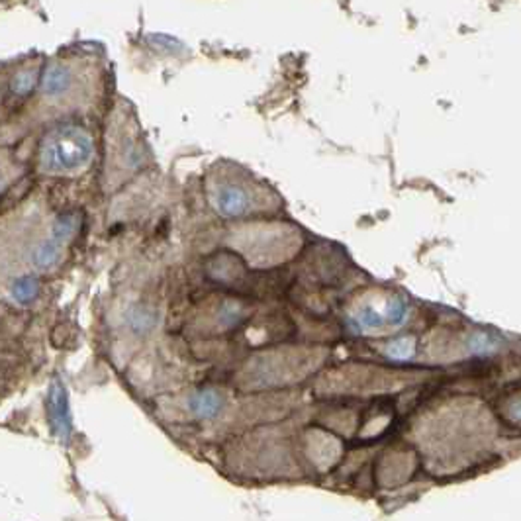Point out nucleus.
Returning a JSON list of instances; mask_svg holds the SVG:
<instances>
[{
	"mask_svg": "<svg viewBox=\"0 0 521 521\" xmlns=\"http://www.w3.org/2000/svg\"><path fill=\"white\" fill-rule=\"evenodd\" d=\"M94 155L90 135L78 126L57 128L45 137L40 161L51 173H75L87 169Z\"/></svg>",
	"mask_w": 521,
	"mask_h": 521,
	"instance_id": "1",
	"label": "nucleus"
},
{
	"mask_svg": "<svg viewBox=\"0 0 521 521\" xmlns=\"http://www.w3.org/2000/svg\"><path fill=\"white\" fill-rule=\"evenodd\" d=\"M212 206L223 218H239L255 208V194L237 180L216 182L210 190Z\"/></svg>",
	"mask_w": 521,
	"mask_h": 521,
	"instance_id": "2",
	"label": "nucleus"
},
{
	"mask_svg": "<svg viewBox=\"0 0 521 521\" xmlns=\"http://www.w3.org/2000/svg\"><path fill=\"white\" fill-rule=\"evenodd\" d=\"M77 214H65V216H61V218L53 223L51 235L35 249V255H33L35 265L40 266V268H49L51 265H55L57 261L61 259L63 247H65V244L69 241V237L77 232Z\"/></svg>",
	"mask_w": 521,
	"mask_h": 521,
	"instance_id": "3",
	"label": "nucleus"
},
{
	"mask_svg": "<svg viewBox=\"0 0 521 521\" xmlns=\"http://www.w3.org/2000/svg\"><path fill=\"white\" fill-rule=\"evenodd\" d=\"M410 314L408 302L404 296H394L388 300V304L384 308H375L368 306L363 311L357 314V323L363 330H378V327H396L406 322Z\"/></svg>",
	"mask_w": 521,
	"mask_h": 521,
	"instance_id": "4",
	"label": "nucleus"
},
{
	"mask_svg": "<svg viewBox=\"0 0 521 521\" xmlns=\"http://www.w3.org/2000/svg\"><path fill=\"white\" fill-rule=\"evenodd\" d=\"M49 416H51V423L57 435L61 439H67L71 433V416H69V406H67L65 388L59 382H55L49 392Z\"/></svg>",
	"mask_w": 521,
	"mask_h": 521,
	"instance_id": "5",
	"label": "nucleus"
},
{
	"mask_svg": "<svg viewBox=\"0 0 521 521\" xmlns=\"http://www.w3.org/2000/svg\"><path fill=\"white\" fill-rule=\"evenodd\" d=\"M71 83H73L71 71L61 63H51L45 69L44 78H42V89H44L45 96L57 99V96H63L67 90L71 89Z\"/></svg>",
	"mask_w": 521,
	"mask_h": 521,
	"instance_id": "6",
	"label": "nucleus"
},
{
	"mask_svg": "<svg viewBox=\"0 0 521 521\" xmlns=\"http://www.w3.org/2000/svg\"><path fill=\"white\" fill-rule=\"evenodd\" d=\"M223 406V398L216 390H202L198 394H194L190 398V410L194 411V416L210 420L216 418Z\"/></svg>",
	"mask_w": 521,
	"mask_h": 521,
	"instance_id": "7",
	"label": "nucleus"
},
{
	"mask_svg": "<svg viewBox=\"0 0 521 521\" xmlns=\"http://www.w3.org/2000/svg\"><path fill=\"white\" fill-rule=\"evenodd\" d=\"M37 294H40V280L33 275H26L12 282L10 296L18 304H30Z\"/></svg>",
	"mask_w": 521,
	"mask_h": 521,
	"instance_id": "8",
	"label": "nucleus"
},
{
	"mask_svg": "<svg viewBox=\"0 0 521 521\" xmlns=\"http://www.w3.org/2000/svg\"><path fill=\"white\" fill-rule=\"evenodd\" d=\"M35 85V77H33L32 71H24V73H18L14 80H12V90L16 94H28L30 90L33 89Z\"/></svg>",
	"mask_w": 521,
	"mask_h": 521,
	"instance_id": "9",
	"label": "nucleus"
},
{
	"mask_svg": "<svg viewBox=\"0 0 521 521\" xmlns=\"http://www.w3.org/2000/svg\"><path fill=\"white\" fill-rule=\"evenodd\" d=\"M386 353H388L392 359H398V361H406V359H410L411 353H413V345H411L410 339H402V341H396V343H392L386 349Z\"/></svg>",
	"mask_w": 521,
	"mask_h": 521,
	"instance_id": "10",
	"label": "nucleus"
},
{
	"mask_svg": "<svg viewBox=\"0 0 521 521\" xmlns=\"http://www.w3.org/2000/svg\"><path fill=\"white\" fill-rule=\"evenodd\" d=\"M2 189H4V178L0 177V192H2Z\"/></svg>",
	"mask_w": 521,
	"mask_h": 521,
	"instance_id": "11",
	"label": "nucleus"
}]
</instances>
